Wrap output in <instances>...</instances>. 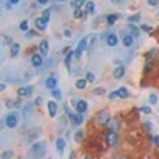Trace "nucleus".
<instances>
[{"instance_id": "79ce46f5", "label": "nucleus", "mask_w": 159, "mask_h": 159, "mask_svg": "<svg viewBox=\"0 0 159 159\" xmlns=\"http://www.w3.org/2000/svg\"><path fill=\"white\" fill-rule=\"evenodd\" d=\"M40 103H41V99H40V97H38V99L35 100V105H40Z\"/></svg>"}, {"instance_id": "bb28decb", "label": "nucleus", "mask_w": 159, "mask_h": 159, "mask_svg": "<svg viewBox=\"0 0 159 159\" xmlns=\"http://www.w3.org/2000/svg\"><path fill=\"white\" fill-rule=\"evenodd\" d=\"M84 80H86V81H89V83H92V81L96 80L94 73H92V72H88V73H86V76H84Z\"/></svg>"}, {"instance_id": "a878e982", "label": "nucleus", "mask_w": 159, "mask_h": 159, "mask_svg": "<svg viewBox=\"0 0 159 159\" xmlns=\"http://www.w3.org/2000/svg\"><path fill=\"white\" fill-rule=\"evenodd\" d=\"M19 29H21L22 32H27V30H29V22H27V21H22L21 24H19Z\"/></svg>"}, {"instance_id": "aec40b11", "label": "nucleus", "mask_w": 159, "mask_h": 159, "mask_svg": "<svg viewBox=\"0 0 159 159\" xmlns=\"http://www.w3.org/2000/svg\"><path fill=\"white\" fill-rule=\"evenodd\" d=\"M118 18H119L118 14H108V16H107V24H110V26L115 24V22L118 21Z\"/></svg>"}, {"instance_id": "f704fd0d", "label": "nucleus", "mask_w": 159, "mask_h": 159, "mask_svg": "<svg viewBox=\"0 0 159 159\" xmlns=\"http://www.w3.org/2000/svg\"><path fill=\"white\" fill-rule=\"evenodd\" d=\"M103 92H105V89H103V88H96L94 89V94H97V96L103 94Z\"/></svg>"}, {"instance_id": "2f4dec72", "label": "nucleus", "mask_w": 159, "mask_h": 159, "mask_svg": "<svg viewBox=\"0 0 159 159\" xmlns=\"http://www.w3.org/2000/svg\"><path fill=\"white\" fill-rule=\"evenodd\" d=\"M118 97H119L118 91H113V92H110V94H108V99H110V100H115V99H118Z\"/></svg>"}, {"instance_id": "39448f33", "label": "nucleus", "mask_w": 159, "mask_h": 159, "mask_svg": "<svg viewBox=\"0 0 159 159\" xmlns=\"http://www.w3.org/2000/svg\"><path fill=\"white\" fill-rule=\"evenodd\" d=\"M32 94V86H21L18 88V96L19 97H27Z\"/></svg>"}, {"instance_id": "f03ea898", "label": "nucleus", "mask_w": 159, "mask_h": 159, "mask_svg": "<svg viewBox=\"0 0 159 159\" xmlns=\"http://www.w3.org/2000/svg\"><path fill=\"white\" fill-rule=\"evenodd\" d=\"M96 119H97V124H100V126H108L110 121H111V116H110L108 111H100Z\"/></svg>"}, {"instance_id": "a18cd8bd", "label": "nucleus", "mask_w": 159, "mask_h": 159, "mask_svg": "<svg viewBox=\"0 0 159 159\" xmlns=\"http://www.w3.org/2000/svg\"><path fill=\"white\" fill-rule=\"evenodd\" d=\"M118 159H123V158H118Z\"/></svg>"}, {"instance_id": "393cba45", "label": "nucleus", "mask_w": 159, "mask_h": 159, "mask_svg": "<svg viewBox=\"0 0 159 159\" xmlns=\"http://www.w3.org/2000/svg\"><path fill=\"white\" fill-rule=\"evenodd\" d=\"M81 16H83V10H81V8H75V10H73V18H75V19H80Z\"/></svg>"}, {"instance_id": "4c0bfd02", "label": "nucleus", "mask_w": 159, "mask_h": 159, "mask_svg": "<svg viewBox=\"0 0 159 159\" xmlns=\"http://www.w3.org/2000/svg\"><path fill=\"white\" fill-rule=\"evenodd\" d=\"M64 34H65V37H72V32H70L68 29H65V30H64Z\"/></svg>"}, {"instance_id": "20e7f679", "label": "nucleus", "mask_w": 159, "mask_h": 159, "mask_svg": "<svg viewBox=\"0 0 159 159\" xmlns=\"http://www.w3.org/2000/svg\"><path fill=\"white\" fill-rule=\"evenodd\" d=\"M73 105H75V111H76V113H80V115H83L84 111L88 110L86 100H75V102H73Z\"/></svg>"}, {"instance_id": "4468645a", "label": "nucleus", "mask_w": 159, "mask_h": 159, "mask_svg": "<svg viewBox=\"0 0 159 159\" xmlns=\"http://www.w3.org/2000/svg\"><path fill=\"white\" fill-rule=\"evenodd\" d=\"M56 148H57V153H59V154L64 153V148H65V140H64V138H57Z\"/></svg>"}, {"instance_id": "0eeeda50", "label": "nucleus", "mask_w": 159, "mask_h": 159, "mask_svg": "<svg viewBox=\"0 0 159 159\" xmlns=\"http://www.w3.org/2000/svg\"><path fill=\"white\" fill-rule=\"evenodd\" d=\"M118 35H115V34H107V45L110 46V48H115L116 45H118Z\"/></svg>"}, {"instance_id": "2eb2a0df", "label": "nucleus", "mask_w": 159, "mask_h": 159, "mask_svg": "<svg viewBox=\"0 0 159 159\" xmlns=\"http://www.w3.org/2000/svg\"><path fill=\"white\" fill-rule=\"evenodd\" d=\"M73 59H75V51H70L67 56H65V65H67V68H70Z\"/></svg>"}, {"instance_id": "b1692460", "label": "nucleus", "mask_w": 159, "mask_h": 159, "mask_svg": "<svg viewBox=\"0 0 159 159\" xmlns=\"http://www.w3.org/2000/svg\"><path fill=\"white\" fill-rule=\"evenodd\" d=\"M86 84H88L86 80H76V84H75V86L78 88V89H84V88H86Z\"/></svg>"}, {"instance_id": "58836bf2", "label": "nucleus", "mask_w": 159, "mask_h": 159, "mask_svg": "<svg viewBox=\"0 0 159 159\" xmlns=\"http://www.w3.org/2000/svg\"><path fill=\"white\" fill-rule=\"evenodd\" d=\"M142 29L145 30V32H150V30H151V27H150V26H142Z\"/></svg>"}, {"instance_id": "c756f323", "label": "nucleus", "mask_w": 159, "mask_h": 159, "mask_svg": "<svg viewBox=\"0 0 159 159\" xmlns=\"http://www.w3.org/2000/svg\"><path fill=\"white\" fill-rule=\"evenodd\" d=\"M51 94H53V97H54V99H61V97H62L61 91H59V89H57V88L54 89V91H51Z\"/></svg>"}, {"instance_id": "412c9836", "label": "nucleus", "mask_w": 159, "mask_h": 159, "mask_svg": "<svg viewBox=\"0 0 159 159\" xmlns=\"http://www.w3.org/2000/svg\"><path fill=\"white\" fill-rule=\"evenodd\" d=\"M94 2H88L86 3V13L88 14H94Z\"/></svg>"}, {"instance_id": "f3484780", "label": "nucleus", "mask_w": 159, "mask_h": 159, "mask_svg": "<svg viewBox=\"0 0 159 159\" xmlns=\"http://www.w3.org/2000/svg\"><path fill=\"white\" fill-rule=\"evenodd\" d=\"M19 48H21V46H19V43H13L10 46V53H11V56H18L19 54Z\"/></svg>"}, {"instance_id": "9b49d317", "label": "nucleus", "mask_w": 159, "mask_h": 159, "mask_svg": "<svg viewBox=\"0 0 159 159\" xmlns=\"http://www.w3.org/2000/svg\"><path fill=\"white\" fill-rule=\"evenodd\" d=\"M45 86L49 89V91H54L57 86V80H56V76H49L48 80H46V83H45Z\"/></svg>"}, {"instance_id": "72a5a7b5", "label": "nucleus", "mask_w": 159, "mask_h": 159, "mask_svg": "<svg viewBox=\"0 0 159 159\" xmlns=\"http://www.w3.org/2000/svg\"><path fill=\"white\" fill-rule=\"evenodd\" d=\"M11 156H13V151H5V153L2 154L3 159H8V158H11Z\"/></svg>"}, {"instance_id": "7c9ffc66", "label": "nucleus", "mask_w": 159, "mask_h": 159, "mask_svg": "<svg viewBox=\"0 0 159 159\" xmlns=\"http://www.w3.org/2000/svg\"><path fill=\"white\" fill-rule=\"evenodd\" d=\"M41 18H45L46 21H49V18H51V10H43V16Z\"/></svg>"}, {"instance_id": "6ab92c4d", "label": "nucleus", "mask_w": 159, "mask_h": 159, "mask_svg": "<svg viewBox=\"0 0 159 159\" xmlns=\"http://www.w3.org/2000/svg\"><path fill=\"white\" fill-rule=\"evenodd\" d=\"M73 124L75 126H80V124H83V115H80V113H75V116H73Z\"/></svg>"}, {"instance_id": "c85d7f7f", "label": "nucleus", "mask_w": 159, "mask_h": 159, "mask_svg": "<svg viewBox=\"0 0 159 159\" xmlns=\"http://www.w3.org/2000/svg\"><path fill=\"white\" fill-rule=\"evenodd\" d=\"M148 102L151 103V105H156V103H158V96L156 94H151L150 99H148Z\"/></svg>"}, {"instance_id": "dca6fc26", "label": "nucleus", "mask_w": 159, "mask_h": 159, "mask_svg": "<svg viewBox=\"0 0 159 159\" xmlns=\"http://www.w3.org/2000/svg\"><path fill=\"white\" fill-rule=\"evenodd\" d=\"M124 73H126V68H124L123 65H119L118 68H115V78H123Z\"/></svg>"}, {"instance_id": "a19ab883", "label": "nucleus", "mask_w": 159, "mask_h": 159, "mask_svg": "<svg viewBox=\"0 0 159 159\" xmlns=\"http://www.w3.org/2000/svg\"><path fill=\"white\" fill-rule=\"evenodd\" d=\"M34 35H35V32H34V30H30V32L27 34V37H34Z\"/></svg>"}, {"instance_id": "37998d69", "label": "nucleus", "mask_w": 159, "mask_h": 159, "mask_svg": "<svg viewBox=\"0 0 159 159\" xmlns=\"http://www.w3.org/2000/svg\"><path fill=\"white\" fill-rule=\"evenodd\" d=\"M151 70V67H150V65H146V67H145V73H148Z\"/></svg>"}, {"instance_id": "5701e85b", "label": "nucleus", "mask_w": 159, "mask_h": 159, "mask_svg": "<svg viewBox=\"0 0 159 159\" xmlns=\"http://www.w3.org/2000/svg\"><path fill=\"white\" fill-rule=\"evenodd\" d=\"M83 137H84L83 130H78V132H75V135H73V140H75V142H81V140H83Z\"/></svg>"}, {"instance_id": "473e14b6", "label": "nucleus", "mask_w": 159, "mask_h": 159, "mask_svg": "<svg viewBox=\"0 0 159 159\" xmlns=\"http://www.w3.org/2000/svg\"><path fill=\"white\" fill-rule=\"evenodd\" d=\"M151 142H153V145L159 146V135H153V137H151Z\"/></svg>"}, {"instance_id": "f257e3e1", "label": "nucleus", "mask_w": 159, "mask_h": 159, "mask_svg": "<svg viewBox=\"0 0 159 159\" xmlns=\"http://www.w3.org/2000/svg\"><path fill=\"white\" fill-rule=\"evenodd\" d=\"M107 145L110 146V148H113V146H116L119 143V137H118V132H113V130H108L107 132Z\"/></svg>"}, {"instance_id": "c03bdc74", "label": "nucleus", "mask_w": 159, "mask_h": 159, "mask_svg": "<svg viewBox=\"0 0 159 159\" xmlns=\"http://www.w3.org/2000/svg\"><path fill=\"white\" fill-rule=\"evenodd\" d=\"M84 159H91V158H89V156H86V158H84Z\"/></svg>"}, {"instance_id": "4be33fe9", "label": "nucleus", "mask_w": 159, "mask_h": 159, "mask_svg": "<svg viewBox=\"0 0 159 159\" xmlns=\"http://www.w3.org/2000/svg\"><path fill=\"white\" fill-rule=\"evenodd\" d=\"M110 130H113V132H118V129H119V123L118 121H110Z\"/></svg>"}, {"instance_id": "cd10ccee", "label": "nucleus", "mask_w": 159, "mask_h": 159, "mask_svg": "<svg viewBox=\"0 0 159 159\" xmlns=\"http://www.w3.org/2000/svg\"><path fill=\"white\" fill-rule=\"evenodd\" d=\"M140 14H134V16H130V18H127V22H137V21H140Z\"/></svg>"}, {"instance_id": "ddd939ff", "label": "nucleus", "mask_w": 159, "mask_h": 159, "mask_svg": "<svg viewBox=\"0 0 159 159\" xmlns=\"http://www.w3.org/2000/svg\"><path fill=\"white\" fill-rule=\"evenodd\" d=\"M132 43H134V37L130 35V34H127V35L123 37V45L126 46V48H129V46L132 45Z\"/></svg>"}, {"instance_id": "c9c22d12", "label": "nucleus", "mask_w": 159, "mask_h": 159, "mask_svg": "<svg viewBox=\"0 0 159 159\" xmlns=\"http://www.w3.org/2000/svg\"><path fill=\"white\" fill-rule=\"evenodd\" d=\"M140 111H143L145 115H150V113H151V108H150V107H142Z\"/></svg>"}, {"instance_id": "1a4fd4ad", "label": "nucleus", "mask_w": 159, "mask_h": 159, "mask_svg": "<svg viewBox=\"0 0 159 159\" xmlns=\"http://www.w3.org/2000/svg\"><path fill=\"white\" fill-rule=\"evenodd\" d=\"M30 61H32V65H34V67H37V68L43 65V56H41V54H34Z\"/></svg>"}, {"instance_id": "ea45409f", "label": "nucleus", "mask_w": 159, "mask_h": 159, "mask_svg": "<svg viewBox=\"0 0 159 159\" xmlns=\"http://www.w3.org/2000/svg\"><path fill=\"white\" fill-rule=\"evenodd\" d=\"M38 3H40V5H48V0H40Z\"/></svg>"}, {"instance_id": "423d86ee", "label": "nucleus", "mask_w": 159, "mask_h": 159, "mask_svg": "<svg viewBox=\"0 0 159 159\" xmlns=\"http://www.w3.org/2000/svg\"><path fill=\"white\" fill-rule=\"evenodd\" d=\"M32 153L35 154V156L45 154V143H35V145L32 146Z\"/></svg>"}, {"instance_id": "a211bd4d", "label": "nucleus", "mask_w": 159, "mask_h": 159, "mask_svg": "<svg viewBox=\"0 0 159 159\" xmlns=\"http://www.w3.org/2000/svg\"><path fill=\"white\" fill-rule=\"evenodd\" d=\"M118 94H119V97L121 99H127L129 97V91H127V88H124V86H121L118 89Z\"/></svg>"}, {"instance_id": "6e6552de", "label": "nucleus", "mask_w": 159, "mask_h": 159, "mask_svg": "<svg viewBox=\"0 0 159 159\" xmlns=\"http://www.w3.org/2000/svg\"><path fill=\"white\" fill-rule=\"evenodd\" d=\"M48 115L51 116V118H54V116L57 115V103L54 102V100H49L48 102Z\"/></svg>"}, {"instance_id": "f8f14e48", "label": "nucleus", "mask_w": 159, "mask_h": 159, "mask_svg": "<svg viewBox=\"0 0 159 159\" xmlns=\"http://www.w3.org/2000/svg\"><path fill=\"white\" fill-rule=\"evenodd\" d=\"M48 51H49V43L46 40H43L40 43V54L41 56H46V54H48Z\"/></svg>"}, {"instance_id": "9d476101", "label": "nucleus", "mask_w": 159, "mask_h": 159, "mask_svg": "<svg viewBox=\"0 0 159 159\" xmlns=\"http://www.w3.org/2000/svg\"><path fill=\"white\" fill-rule=\"evenodd\" d=\"M35 27L38 30H46V27H48V21H46L45 18H37L35 19Z\"/></svg>"}, {"instance_id": "e433bc0d", "label": "nucleus", "mask_w": 159, "mask_h": 159, "mask_svg": "<svg viewBox=\"0 0 159 159\" xmlns=\"http://www.w3.org/2000/svg\"><path fill=\"white\" fill-rule=\"evenodd\" d=\"M158 3H159L158 0H148V5H150V6H156Z\"/></svg>"}, {"instance_id": "7ed1b4c3", "label": "nucleus", "mask_w": 159, "mask_h": 159, "mask_svg": "<svg viewBox=\"0 0 159 159\" xmlns=\"http://www.w3.org/2000/svg\"><path fill=\"white\" fill-rule=\"evenodd\" d=\"M5 126L10 127V129H14V127H18V115H16V113L6 115V118H5Z\"/></svg>"}]
</instances>
